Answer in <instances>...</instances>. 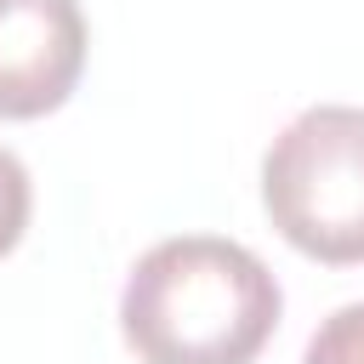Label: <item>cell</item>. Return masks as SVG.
I'll return each mask as SVG.
<instances>
[{"mask_svg":"<svg viewBox=\"0 0 364 364\" xmlns=\"http://www.w3.org/2000/svg\"><path fill=\"white\" fill-rule=\"evenodd\" d=\"M28 210H34V188H28V171L11 148H0V256L23 239L28 228Z\"/></svg>","mask_w":364,"mask_h":364,"instance_id":"5b68a950","label":"cell"},{"mask_svg":"<svg viewBox=\"0 0 364 364\" xmlns=\"http://www.w3.org/2000/svg\"><path fill=\"white\" fill-rule=\"evenodd\" d=\"M301 364H364V301L336 307V313L313 330Z\"/></svg>","mask_w":364,"mask_h":364,"instance_id":"277c9868","label":"cell"},{"mask_svg":"<svg viewBox=\"0 0 364 364\" xmlns=\"http://www.w3.org/2000/svg\"><path fill=\"white\" fill-rule=\"evenodd\" d=\"M279 279L256 250L216 233L159 239L136 256L119 330L142 364H250L279 330Z\"/></svg>","mask_w":364,"mask_h":364,"instance_id":"6da1fadb","label":"cell"},{"mask_svg":"<svg viewBox=\"0 0 364 364\" xmlns=\"http://www.w3.org/2000/svg\"><path fill=\"white\" fill-rule=\"evenodd\" d=\"M85 68L80 0H0V119H40L68 102Z\"/></svg>","mask_w":364,"mask_h":364,"instance_id":"3957f363","label":"cell"},{"mask_svg":"<svg viewBox=\"0 0 364 364\" xmlns=\"http://www.w3.org/2000/svg\"><path fill=\"white\" fill-rule=\"evenodd\" d=\"M273 228L313 262H364V108L318 102L296 114L262 159Z\"/></svg>","mask_w":364,"mask_h":364,"instance_id":"7a4b0ae2","label":"cell"}]
</instances>
